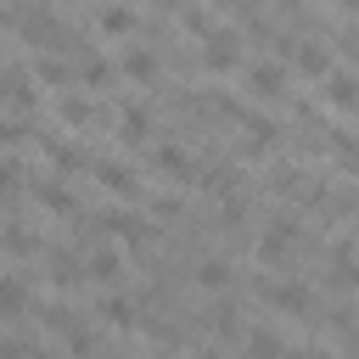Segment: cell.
I'll use <instances>...</instances> for the list:
<instances>
[{
    "instance_id": "7a4b0ae2",
    "label": "cell",
    "mask_w": 359,
    "mask_h": 359,
    "mask_svg": "<svg viewBox=\"0 0 359 359\" xmlns=\"http://www.w3.org/2000/svg\"><path fill=\"white\" fill-rule=\"evenodd\" d=\"M202 62H208L213 73H230V67L241 62V34H236V28H213V34H208V50H202Z\"/></svg>"
},
{
    "instance_id": "9a60e30c",
    "label": "cell",
    "mask_w": 359,
    "mask_h": 359,
    "mask_svg": "<svg viewBox=\"0 0 359 359\" xmlns=\"http://www.w3.org/2000/svg\"><path fill=\"white\" fill-rule=\"evenodd\" d=\"M56 118H62V123H79V129H90V118H95V101H84V95L62 90V95H56Z\"/></svg>"
},
{
    "instance_id": "7c38bea8",
    "label": "cell",
    "mask_w": 359,
    "mask_h": 359,
    "mask_svg": "<svg viewBox=\"0 0 359 359\" xmlns=\"http://www.w3.org/2000/svg\"><path fill=\"white\" fill-rule=\"evenodd\" d=\"M118 73H123V79L151 84V79H157V56H151V50H140V45H129V50L118 56Z\"/></svg>"
},
{
    "instance_id": "e0dca14e",
    "label": "cell",
    "mask_w": 359,
    "mask_h": 359,
    "mask_svg": "<svg viewBox=\"0 0 359 359\" xmlns=\"http://www.w3.org/2000/svg\"><path fill=\"white\" fill-rule=\"evenodd\" d=\"M280 353H286L280 331H269V325H252L247 331V359H280Z\"/></svg>"
},
{
    "instance_id": "7402d4cb",
    "label": "cell",
    "mask_w": 359,
    "mask_h": 359,
    "mask_svg": "<svg viewBox=\"0 0 359 359\" xmlns=\"http://www.w3.org/2000/svg\"><path fill=\"white\" fill-rule=\"evenodd\" d=\"M0 247H6L11 258H34V252H39V236L22 230V224H6V230H0Z\"/></svg>"
},
{
    "instance_id": "ba28073f",
    "label": "cell",
    "mask_w": 359,
    "mask_h": 359,
    "mask_svg": "<svg viewBox=\"0 0 359 359\" xmlns=\"http://www.w3.org/2000/svg\"><path fill=\"white\" fill-rule=\"evenodd\" d=\"M101 224H107V230H112V236H118V241H135V247H140V241H146V219H140V213H135V208H112V213H107V219H101Z\"/></svg>"
},
{
    "instance_id": "83f0119b",
    "label": "cell",
    "mask_w": 359,
    "mask_h": 359,
    "mask_svg": "<svg viewBox=\"0 0 359 359\" xmlns=\"http://www.w3.org/2000/svg\"><path fill=\"white\" fill-rule=\"evenodd\" d=\"M185 28H191V34H202V39H208V34H213V17H208V11H185Z\"/></svg>"
},
{
    "instance_id": "6da1fadb",
    "label": "cell",
    "mask_w": 359,
    "mask_h": 359,
    "mask_svg": "<svg viewBox=\"0 0 359 359\" xmlns=\"http://www.w3.org/2000/svg\"><path fill=\"white\" fill-rule=\"evenodd\" d=\"M258 292L269 297V309H280V314H292V320H309V314H314V292H309L303 280H275V286L264 280Z\"/></svg>"
},
{
    "instance_id": "30bf717a",
    "label": "cell",
    "mask_w": 359,
    "mask_h": 359,
    "mask_svg": "<svg viewBox=\"0 0 359 359\" xmlns=\"http://www.w3.org/2000/svg\"><path fill=\"white\" fill-rule=\"evenodd\" d=\"M50 280L67 292V286H79L84 280V258L79 252H67V247H50Z\"/></svg>"
},
{
    "instance_id": "4fadbf2b",
    "label": "cell",
    "mask_w": 359,
    "mask_h": 359,
    "mask_svg": "<svg viewBox=\"0 0 359 359\" xmlns=\"http://www.w3.org/2000/svg\"><path fill=\"white\" fill-rule=\"evenodd\" d=\"M325 95H331L337 112H353V101H359V79H353L348 67H337V73L325 79Z\"/></svg>"
},
{
    "instance_id": "cb8c5ba5",
    "label": "cell",
    "mask_w": 359,
    "mask_h": 359,
    "mask_svg": "<svg viewBox=\"0 0 359 359\" xmlns=\"http://www.w3.org/2000/svg\"><path fill=\"white\" fill-rule=\"evenodd\" d=\"M202 191H208V196H230V191H236V163H213V168L202 174Z\"/></svg>"
},
{
    "instance_id": "9c48e42d",
    "label": "cell",
    "mask_w": 359,
    "mask_h": 359,
    "mask_svg": "<svg viewBox=\"0 0 359 359\" xmlns=\"http://www.w3.org/2000/svg\"><path fill=\"white\" fill-rule=\"evenodd\" d=\"M123 275V258L112 252V247H95L90 258H84V280H101V286H112Z\"/></svg>"
},
{
    "instance_id": "d6986e66",
    "label": "cell",
    "mask_w": 359,
    "mask_h": 359,
    "mask_svg": "<svg viewBox=\"0 0 359 359\" xmlns=\"http://www.w3.org/2000/svg\"><path fill=\"white\" fill-rule=\"evenodd\" d=\"M292 62H297V73H309V79H325V73H331V56H325L314 39H303V45L292 50Z\"/></svg>"
},
{
    "instance_id": "5b68a950",
    "label": "cell",
    "mask_w": 359,
    "mask_h": 359,
    "mask_svg": "<svg viewBox=\"0 0 359 359\" xmlns=\"http://www.w3.org/2000/svg\"><path fill=\"white\" fill-rule=\"evenodd\" d=\"M90 168L101 174V185H107L112 196H129V202L140 196V180H135V168H129V163H118V157H101V163H95V157H90Z\"/></svg>"
},
{
    "instance_id": "d6a6232c",
    "label": "cell",
    "mask_w": 359,
    "mask_h": 359,
    "mask_svg": "<svg viewBox=\"0 0 359 359\" xmlns=\"http://www.w3.org/2000/svg\"><path fill=\"white\" fill-rule=\"evenodd\" d=\"M0 101H6V79H0Z\"/></svg>"
},
{
    "instance_id": "52a82bcc",
    "label": "cell",
    "mask_w": 359,
    "mask_h": 359,
    "mask_svg": "<svg viewBox=\"0 0 359 359\" xmlns=\"http://www.w3.org/2000/svg\"><path fill=\"white\" fill-rule=\"evenodd\" d=\"M151 163H157L168 180H191V174H196V168H191V151H185V146H174V140H163V146L151 151Z\"/></svg>"
},
{
    "instance_id": "f1b7e54d",
    "label": "cell",
    "mask_w": 359,
    "mask_h": 359,
    "mask_svg": "<svg viewBox=\"0 0 359 359\" xmlns=\"http://www.w3.org/2000/svg\"><path fill=\"white\" fill-rule=\"evenodd\" d=\"M151 213H157V219H174V213H180V202H174V196H157V202H151Z\"/></svg>"
},
{
    "instance_id": "484cf974",
    "label": "cell",
    "mask_w": 359,
    "mask_h": 359,
    "mask_svg": "<svg viewBox=\"0 0 359 359\" xmlns=\"http://www.w3.org/2000/svg\"><path fill=\"white\" fill-rule=\"evenodd\" d=\"M17 180H22V163L6 151L0 157V202H17Z\"/></svg>"
},
{
    "instance_id": "836d02e7",
    "label": "cell",
    "mask_w": 359,
    "mask_h": 359,
    "mask_svg": "<svg viewBox=\"0 0 359 359\" xmlns=\"http://www.w3.org/2000/svg\"><path fill=\"white\" fill-rule=\"evenodd\" d=\"M0 28H6V17H0Z\"/></svg>"
},
{
    "instance_id": "1f68e13d",
    "label": "cell",
    "mask_w": 359,
    "mask_h": 359,
    "mask_svg": "<svg viewBox=\"0 0 359 359\" xmlns=\"http://www.w3.org/2000/svg\"><path fill=\"white\" fill-rule=\"evenodd\" d=\"M213 6H241V0H213Z\"/></svg>"
},
{
    "instance_id": "44dd1931",
    "label": "cell",
    "mask_w": 359,
    "mask_h": 359,
    "mask_svg": "<svg viewBox=\"0 0 359 359\" xmlns=\"http://www.w3.org/2000/svg\"><path fill=\"white\" fill-rule=\"evenodd\" d=\"M34 196L50 208V213H79V196L67 191V185H56V180H45V185H34Z\"/></svg>"
},
{
    "instance_id": "f546056e",
    "label": "cell",
    "mask_w": 359,
    "mask_h": 359,
    "mask_svg": "<svg viewBox=\"0 0 359 359\" xmlns=\"http://www.w3.org/2000/svg\"><path fill=\"white\" fill-rule=\"evenodd\" d=\"M280 359H325L320 348H297V353H280Z\"/></svg>"
},
{
    "instance_id": "ac0fdd59",
    "label": "cell",
    "mask_w": 359,
    "mask_h": 359,
    "mask_svg": "<svg viewBox=\"0 0 359 359\" xmlns=\"http://www.w3.org/2000/svg\"><path fill=\"white\" fill-rule=\"evenodd\" d=\"M95 22H101V34H118V39L140 28V17H135L129 6H118V0H112V6H101V17H95Z\"/></svg>"
},
{
    "instance_id": "603a6c76",
    "label": "cell",
    "mask_w": 359,
    "mask_h": 359,
    "mask_svg": "<svg viewBox=\"0 0 359 359\" xmlns=\"http://www.w3.org/2000/svg\"><path fill=\"white\" fill-rule=\"evenodd\" d=\"M196 286H202V292H224V286H230V258H202Z\"/></svg>"
},
{
    "instance_id": "3957f363",
    "label": "cell",
    "mask_w": 359,
    "mask_h": 359,
    "mask_svg": "<svg viewBox=\"0 0 359 359\" xmlns=\"http://www.w3.org/2000/svg\"><path fill=\"white\" fill-rule=\"evenodd\" d=\"M247 95L280 101V95H286V67H280V62H252V67H247Z\"/></svg>"
},
{
    "instance_id": "2e32d148",
    "label": "cell",
    "mask_w": 359,
    "mask_h": 359,
    "mask_svg": "<svg viewBox=\"0 0 359 359\" xmlns=\"http://www.w3.org/2000/svg\"><path fill=\"white\" fill-rule=\"evenodd\" d=\"M146 135H151V112H146V107H123V118H118V140H123V146H140Z\"/></svg>"
},
{
    "instance_id": "4dcf8cb0",
    "label": "cell",
    "mask_w": 359,
    "mask_h": 359,
    "mask_svg": "<svg viewBox=\"0 0 359 359\" xmlns=\"http://www.w3.org/2000/svg\"><path fill=\"white\" fill-rule=\"evenodd\" d=\"M196 359H224V353H219V348H208V353H196Z\"/></svg>"
},
{
    "instance_id": "8992f818",
    "label": "cell",
    "mask_w": 359,
    "mask_h": 359,
    "mask_svg": "<svg viewBox=\"0 0 359 359\" xmlns=\"http://www.w3.org/2000/svg\"><path fill=\"white\" fill-rule=\"evenodd\" d=\"M73 79H79V84H90V90H107V84H112V62H107V56H95V50H79Z\"/></svg>"
},
{
    "instance_id": "277c9868",
    "label": "cell",
    "mask_w": 359,
    "mask_h": 359,
    "mask_svg": "<svg viewBox=\"0 0 359 359\" xmlns=\"http://www.w3.org/2000/svg\"><path fill=\"white\" fill-rule=\"evenodd\" d=\"M17 28H22V39L39 45V50H45V45H62V22H56L50 11H39V6H28V11L17 17Z\"/></svg>"
},
{
    "instance_id": "4316f807",
    "label": "cell",
    "mask_w": 359,
    "mask_h": 359,
    "mask_svg": "<svg viewBox=\"0 0 359 359\" xmlns=\"http://www.w3.org/2000/svg\"><path fill=\"white\" fill-rule=\"evenodd\" d=\"M22 135H28V123H22V118H0V146H6V151H11Z\"/></svg>"
},
{
    "instance_id": "8fae6325",
    "label": "cell",
    "mask_w": 359,
    "mask_h": 359,
    "mask_svg": "<svg viewBox=\"0 0 359 359\" xmlns=\"http://www.w3.org/2000/svg\"><path fill=\"white\" fill-rule=\"evenodd\" d=\"M22 309H28V280L0 275V320H22Z\"/></svg>"
},
{
    "instance_id": "d4e9b609",
    "label": "cell",
    "mask_w": 359,
    "mask_h": 359,
    "mask_svg": "<svg viewBox=\"0 0 359 359\" xmlns=\"http://www.w3.org/2000/svg\"><path fill=\"white\" fill-rule=\"evenodd\" d=\"M50 157H56V168H62V174L90 168V151H84V146H50Z\"/></svg>"
},
{
    "instance_id": "5bb4252c",
    "label": "cell",
    "mask_w": 359,
    "mask_h": 359,
    "mask_svg": "<svg viewBox=\"0 0 359 359\" xmlns=\"http://www.w3.org/2000/svg\"><path fill=\"white\" fill-rule=\"evenodd\" d=\"M34 79H39V84H50V90H73V84H79V79H73V67H67V62H56V56H45V50H39V62H34Z\"/></svg>"
},
{
    "instance_id": "ffe728a7",
    "label": "cell",
    "mask_w": 359,
    "mask_h": 359,
    "mask_svg": "<svg viewBox=\"0 0 359 359\" xmlns=\"http://www.w3.org/2000/svg\"><path fill=\"white\" fill-rule=\"evenodd\" d=\"M101 314H107V325H118V331H129V325H140V303H129V297H101Z\"/></svg>"
}]
</instances>
